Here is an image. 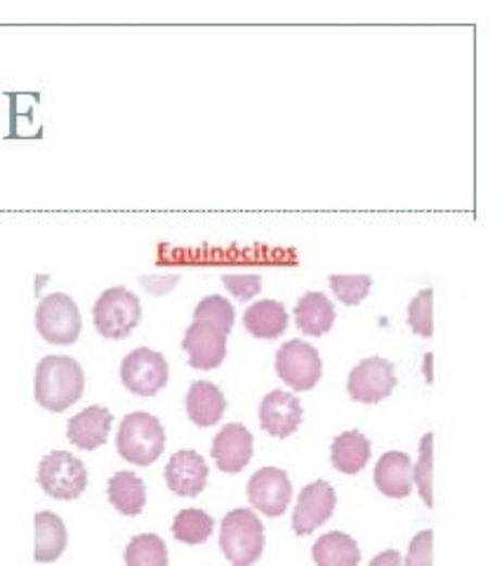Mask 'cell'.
<instances>
[{"label":"cell","instance_id":"4dcf8cb0","mask_svg":"<svg viewBox=\"0 0 502 566\" xmlns=\"http://www.w3.org/2000/svg\"><path fill=\"white\" fill-rule=\"evenodd\" d=\"M222 281H225L227 291L241 302L253 300L262 291V281L255 274H225Z\"/></svg>","mask_w":502,"mask_h":566},{"label":"cell","instance_id":"2e32d148","mask_svg":"<svg viewBox=\"0 0 502 566\" xmlns=\"http://www.w3.org/2000/svg\"><path fill=\"white\" fill-rule=\"evenodd\" d=\"M114 416L104 406H88L66 423V439L80 451H95L104 446L111 435Z\"/></svg>","mask_w":502,"mask_h":566},{"label":"cell","instance_id":"7402d4cb","mask_svg":"<svg viewBox=\"0 0 502 566\" xmlns=\"http://www.w3.org/2000/svg\"><path fill=\"white\" fill-rule=\"evenodd\" d=\"M371 461V441L359 430L335 437L330 446V463L342 475H359Z\"/></svg>","mask_w":502,"mask_h":566},{"label":"cell","instance_id":"4fadbf2b","mask_svg":"<svg viewBox=\"0 0 502 566\" xmlns=\"http://www.w3.org/2000/svg\"><path fill=\"white\" fill-rule=\"evenodd\" d=\"M208 475L211 473H208L203 455L191 449L177 451L171 463L165 465L167 489L175 495H183V499H197L208 485Z\"/></svg>","mask_w":502,"mask_h":566},{"label":"cell","instance_id":"e0dca14e","mask_svg":"<svg viewBox=\"0 0 502 566\" xmlns=\"http://www.w3.org/2000/svg\"><path fill=\"white\" fill-rule=\"evenodd\" d=\"M375 487L387 499H406L413 489V463L403 451H389L375 465Z\"/></svg>","mask_w":502,"mask_h":566},{"label":"cell","instance_id":"7a4b0ae2","mask_svg":"<svg viewBox=\"0 0 502 566\" xmlns=\"http://www.w3.org/2000/svg\"><path fill=\"white\" fill-rule=\"evenodd\" d=\"M116 449L123 461L147 467L161 458L165 449V430L156 416L147 411H135L121 420Z\"/></svg>","mask_w":502,"mask_h":566},{"label":"cell","instance_id":"8fae6325","mask_svg":"<svg viewBox=\"0 0 502 566\" xmlns=\"http://www.w3.org/2000/svg\"><path fill=\"white\" fill-rule=\"evenodd\" d=\"M335 489L326 479H316L306 485L298 495V507L292 513V531L298 536H310L332 517L335 513Z\"/></svg>","mask_w":502,"mask_h":566},{"label":"cell","instance_id":"ac0fdd59","mask_svg":"<svg viewBox=\"0 0 502 566\" xmlns=\"http://www.w3.org/2000/svg\"><path fill=\"white\" fill-rule=\"evenodd\" d=\"M227 411V399L222 394L217 385L208 380L191 382L187 392V416L193 425L199 427H213L222 420Z\"/></svg>","mask_w":502,"mask_h":566},{"label":"cell","instance_id":"6da1fadb","mask_svg":"<svg viewBox=\"0 0 502 566\" xmlns=\"http://www.w3.org/2000/svg\"><path fill=\"white\" fill-rule=\"evenodd\" d=\"M86 390V373L72 356L50 354L40 359L34 380V397L38 406L50 413L72 408Z\"/></svg>","mask_w":502,"mask_h":566},{"label":"cell","instance_id":"9c48e42d","mask_svg":"<svg viewBox=\"0 0 502 566\" xmlns=\"http://www.w3.org/2000/svg\"><path fill=\"white\" fill-rule=\"evenodd\" d=\"M397 388L394 366L382 356H371L356 364L347 378V392L361 404H380Z\"/></svg>","mask_w":502,"mask_h":566},{"label":"cell","instance_id":"52a82bcc","mask_svg":"<svg viewBox=\"0 0 502 566\" xmlns=\"http://www.w3.org/2000/svg\"><path fill=\"white\" fill-rule=\"evenodd\" d=\"M274 368L278 378L296 392L314 390L321 380V373H324V364H321L316 348L304 340H288L281 344L276 352Z\"/></svg>","mask_w":502,"mask_h":566},{"label":"cell","instance_id":"d4e9b609","mask_svg":"<svg viewBox=\"0 0 502 566\" xmlns=\"http://www.w3.org/2000/svg\"><path fill=\"white\" fill-rule=\"evenodd\" d=\"M215 529V519L203 513L199 507H187L183 513H177L173 519V536L179 543L187 545H201L211 538Z\"/></svg>","mask_w":502,"mask_h":566},{"label":"cell","instance_id":"44dd1931","mask_svg":"<svg viewBox=\"0 0 502 566\" xmlns=\"http://www.w3.org/2000/svg\"><path fill=\"white\" fill-rule=\"evenodd\" d=\"M296 322L304 336H326L335 324V305L328 300V295L318 291L304 293L296 305Z\"/></svg>","mask_w":502,"mask_h":566},{"label":"cell","instance_id":"d6986e66","mask_svg":"<svg viewBox=\"0 0 502 566\" xmlns=\"http://www.w3.org/2000/svg\"><path fill=\"white\" fill-rule=\"evenodd\" d=\"M34 559L38 564H50L58 562L68 543V533L62 517L54 513H38L34 519Z\"/></svg>","mask_w":502,"mask_h":566},{"label":"cell","instance_id":"5b68a950","mask_svg":"<svg viewBox=\"0 0 502 566\" xmlns=\"http://www.w3.org/2000/svg\"><path fill=\"white\" fill-rule=\"evenodd\" d=\"M38 485L54 501H76L88 489V469L68 451H52L38 465Z\"/></svg>","mask_w":502,"mask_h":566},{"label":"cell","instance_id":"83f0119b","mask_svg":"<svg viewBox=\"0 0 502 566\" xmlns=\"http://www.w3.org/2000/svg\"><path fill=\"white\" fill-rule=\"evenodd\" d=\"M328 284L335 298L344 305H361L373 288V279L366 274H330Z\"/></svg>","mask_w":502,"mask_h":566},{"label":"cell","instance_id":"cb8c5ba5","mask_svg":"<svg viewBox=\"0 0 502 566\" xmlns=\"http://www.w3.org/2000/svg\"><path fill=\"white\" fill-rule=\"evenodd\" d=\"M312 559L316 566H359L361 548L352 536L330 531L312 545Z\"/></svg>","mask_w":502,"mask_h":566},{"label":"cell","instance_id":"5bb4252c","mask_svg":"<svg viewBox=\"0 0 502 566\" xmlns=\"http://www.w3.org/2000/svg\"><path fill=\"white\" fill-rule=\"evenodd\" d=\"M213 458L222 473L239 475L253 461V435L241 423H229L213 439Z\"/></svg>","mask_w":502,"mask_h":566},{"label":"cell","instance_id":"f546056e","mask_svg":"<svg viewBox=\"0 0 502 566\" xmlns=\"http://www.w3.org/2000/svg\"><path fill=\"white\" fill-rule=\"evenodd\" d=\"M409 326L421 338L435 336V291L425 288L409 305Z\"/></svg>","mask_w":502,"mask_h":566},{"label":"cell","instance_id":"484cf974","mask_svg":"<svg viewBox=\"0 0 502 566\" xmlns=\"http://www.w3.org/2000/svg\"><path fill=\"white\" fill-rule=\"evenodd\" d=\"M125 566H167V545L156 533H139L125 548Z\"/></svg>","mask_w":502,"mask_h":566},{"label":"cell","instance_id":"8992f818","mask_svg":"<svg viewBox=\"0 0 502 566\" xmlns=\"http://www.w3.org/2000/svg\"><path fill=\"white\" fill-rule=\"evenodd\" d=\"M36 328L50 344H74L80 338L83 322L76 300L66 293H52L38 302Z\"/></svg>","mask_w":502,"mask_h":566},{"label":"cell","instance_id":"d6a6232c","mask_svg":"<svg viewBox=\"0 0 502 566\" xmlns=\"http://www.w3.org/2000/svg\"><path fill=\"white\" fill-rule=\"evenodd\" d=\"M368 566H403V559L397 550H385L378 557H373Z\"/></svg>","mask_w":502,"mask_h":566},{"label":"cell","instance_id":"277c9868","mask_svg":"<svg viewBox=\"0 0 502 566\" xmlns=\"http://www.w3.org/2000/svg\"><path fill=\"white\" fill-rule=\"evenodd\" d=\"M92 319L97 334L106 340H125L142 322V305L139 298L128 288H109L97 298L92 307Z\"/></svg>","mask_w":502,"mask_h":566},{"label":"cell","instance_id":"1f68e13d","mask_svg":"<svg viewBox=\"0 0 502 566\" xmlns=\"http://www.w3.org/2000/svg\"><path fill=\"white\" fill-rule=\"evenodd\" d=\"M431 543H435V533H431V529L415 533L403 566H431Z\"/></svg>","mask_w":502,"mask_h":566},{"label":"cell","instance_id":"ba28073f","mask_svg":"<svg viewBox=\"0 0 502 566\" xmlns=\"http://www.w3.org/2000/svg\"><path fill=\"white\" fill-rule=\"evenodd\" d=\"M171 378L165 356L149 348H137L121 362V382L135 397H156Z\"/></svg>","mask_w":502,"mask_h":566},{"label":"cell","instance_id":"f1b7e54d","mask_svg":"<svg viewBox=\"0 0 502 566\" xmlns=\"http://www.w3.org/2000/svg\"><path fill=\"white\" fill-rule=\"evenodd\" d=\"M431 469H435V435L427 432L421 441V458L413 465V485L421 491L427 507L435 505V489H431Z\"/></svg>","mask_w":502,"mask_h":566},{"label":"cell","instance_id":"7c38bea8","mask_svg":"<svg viewBox=\"0 0 502 566\" xmlns=\"http://www.w3.org/2000/svg\"><path fill=\"white\" fill-rule=\"evenodd\" d=\"M302 418H304V411L296 394L274 390L262 399L260 425L264 432L276 439H286L290 435H296L298 427L302 425Z\"/></svg>","mask_w":502,"mask_h":566},{"label":"cell","instance_id":"3957f363","mask_svg":"<svg viewBox=\"0 0 502 566\" xmlns=\"http://www.w3.org/2000/svg\"><path fill=\"white\" fill-rule=\"evenodd\" d=\"M222 555L231 566H253L264 550V527L253 510H231L219 529Z\"/></svg>","mask_w":502,"mask_h":566},{"label":"cell","instance_id":"603a6c76","mask_svg":"<svg viewBox=\"0 0 502 566\" xmlns=\"http://www.w3.org/2000/svg\"><path fill=\"white\" fill-rule=\"evenodd\" d=\"M106 495L114 510H118V513L125 517H137L147 505L145 481L135 473H128V469H123V473H116L109 479Z\"/></svg>","mask_w":502,"mask_h":566},{"label":"cell","instance_id":"9a60e30c","mask_svg":"<svg viewBox=\"0 0 502 566\" xmlns=\"http://www.w3.org/2000/svg\"><path fill=\"white\" fill-rule=\"evenodd\" d=\"M183 350L187 352L193 368L213 370L227 359V336H222L219 330L211 326L193 322L185 334Z\"/></svg>","mask_w":502,"mask_h":566},{"label":"cell","instance_id":"30bf717a","mask_svg":"<svg viewBox=\"0 0 502 566\" xmlns=\"http://www.w3.org/2000/svg\"><path fill=\"white\" fill-rule=\"evenodd\" d=\"M248 499L267 517H281L292 499L290 477L278 467H262L248 481Z\"/></svg>","mask_w":502,"mask_h":566},{"label":"cell","instance_id":"ffe728a7","mask_svg":"<svg viewBox=\"0 0 502 566\" xmlns=\"http://www.w3.org/2000/svg\"><path fill=\"white\" fill-rule=\"evenodd\" d=\"M243 326L250 336H255L260 340H274L286 334L288 312L281 302L260 300L246 310Z\"/></svg>","mask_w":502,"mask_h":566},{"label":"cell","instance_id":"4316f807","mask_svg":"<svg viewBox=\"0 0 502 566\" xmlns=\"http://www.w3.org/2000/svg\"><path fill=\"white\" fill-rule=\"evenodd\" d=\"M193 322L211 326L219 330L222 336H229L236 322V310L231 302L222 295H208L199 302L197 310H193Z\"/></svg>","mask_w":502,"mask_h":566}]
</instances>
